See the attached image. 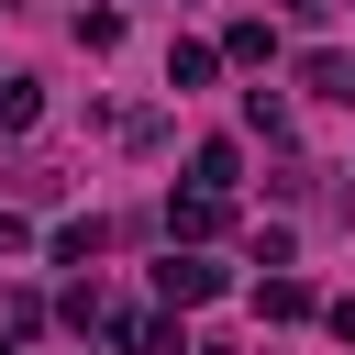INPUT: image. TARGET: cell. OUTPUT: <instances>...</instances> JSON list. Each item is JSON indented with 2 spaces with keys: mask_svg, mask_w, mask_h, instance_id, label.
Segmentation results:
<instances>
[{
  "mask_svg": "<svg viewBox=\"0 0 355 355\" xmlns=\"http://www.w3.org/2000/svg\"><path fill=\"white\" fill-rule=\"evenodd\" d=\"M233 178H244V155H233V144L211 133V144L189 155V189H211V200H233Z\"/></svg>",
  "mask_w": 355,
  "mask_h": 355,
  "instance_id": "6",
  "label": "cell"
},
{
  "mask_svg": "<svg viewBox=\"0 0 355 355\" xmlns=\"http://www.w3.org/2000/svg\"><path fill=\"white\" fill-rule=\"evenodd\" d=\"M222 222H233V200H211V189H189V200H166V233H178V244H211Z\"/></svg>",
  "mask_w": 355,
  "mask_h": 355,
  "instance_id": "2",
  "label": "cell"
},
{
  "mask_svg": "<svg viewBox=\"0 0 355 355\" xmlns=\"http://www.w3.org/2000/svg\"><path fill=\"white\" fill-rule=\"evenodd\" d=\"M300 89H311V100H355V55L311 44V55H300Z\"/></svg>",
  "mask_w": 355,
  "mask_h": 355,
  "instance_id": "4",
  "label": "cell"
},
{
  "mask_svg": "<svg viewBox=\"0 0 355 355\" xmlns=\"http://www.w3.org/2000/svg\"><path fill=\"white\" fill-rule=\"evenodd\" d=\"M189 355H222V344H189Z\"/></svg>",
  "mask_w": 355,
  "mask_h": 355,
  "instance_id": "14",
  "label": "cell"
},
{
  "mask_svg": "<svg viewBox=\"0 0 355 355\" xmlns=\"http://www.w3.org/2000/svg\"><path fill=\"white\" fill-rule=\"evenodd\" d=\"M222 288H233V277H222L200 244H166V266H155V300H166V311H200V300H222Z\"/></svg>",
  "mask_w": 355,
  "mask_h": 355,
  "instance_id": "1",
  "label": "cell"
},
{
  "mask_svg": "<svg viewBox=\"0 0 355 355\" xmlns=\"http://www.w3.org/2000/svg\"><path fill=\"white\" fill-rule=\"evenodd\" d=\"M22 244H33V222H22V211H0V255H22Z\"/></svg>",
  "mask_w": 355,
  "mask_h": 355,
  "instance_id": "12",
  "label": "cell"
},
{
  "mask_svg": "<svg viewBox=\"0 0 355 355\" xmlns=\"http://www.w3.org/2000/svg\"><path fill=\"white\" fill-rule=\"evenodd\" d=\"M44 122V89L33 78H0V133H33Z\"/></svg>",
  "mask_w": 355,
  "mask_h": 355,
  "instance_id": "8",
  "label": "cell"
},
{
  "mask_svg": "<svg viewBox=\"0 0 355 355\" xmlns=\"http://www.w3.org/2000/svg\"><path fill=\"white\" fill-rule=\"evenodd\" d=\"M255 311H266V322H300V311H311V288H300V277H266V288H255Z\"/></svg>",
  "mask_w": 355,
  "mask_h": 355,
  "instance_id": "9",
  "label": "cell"
},
{
  "mask_svg": "<svg viewBox=\"0 0 355 355\" xmlns=\"http://www.w3.org/2000/svg\"><path fill=\"white\" fill-rule=\"evenodd\" d=\"M244 122H255V133L277 144V133H288V100H277V89H244Z\"/></svg>",
  "mask_w": 355,
  "mask_h": 355,
  "instance_id": "10",
  "label": "cell"
},
{
  "mask_svg": "<svg viewBox=\"0 0 355 355\" xmlns=\"http://www.w3.org/2000/svg\"><path fill=\"white\" fill-rule=\"evenodd\" d=\"M89 244H100V222H55V233H44V255H55V266H78Z\"/></svg>",
  "mask_w": 355,
  "mask_h": 355,
  "instance_id": "11",
  "label": "cell"
},
{
  "mask_svg": "<svg viewBox=\"0 0 355 355\" xmlns=\"http://www.w3.org/2000/svg\"><path fill=\"white\" fill-rule=\"evenodd\" d=\"M277 11H300V22H311V11H322V0H277Z\"/></svg>",
  "mask_w": 355,
  "mask_h": 355,
  "instance_id": "13",
  "label": "cell"
},
{
  "mask_svg": "<svg viewBox=\"0 0 355 355\" xmlns=\"http://www.w3.org/2000/svg\"><path fill=\"white\" fill-rule=\"evenodd\" d=\"M222 78V44H166V89L189 100V89H211Z\"/></svg>",
  "mask_w": 355,
  "mask_h": 355,
  "instance_id": "5",
  "label": "cell"
},
{
  "mask_svg": "<svg viewBox=\"0 0 355 355\" xmlns=\"http://www.w3.org/2000/svg\"><path fill=\"white\" fill-rule=\"evenodd\" d=\"M222 55H233V67H266V55H277V22H255V11H244V22L222 33Z\"/></svg>",
  "mask_w": 355,
  "mask_h": 355,
  "instance_id": "7",
  "label": "cell"
},
{
  "mask_svg": "<svg viewBox=\"0 0 355 355\" xmlns=\"http://www.w3.org/2000/svg\"><path fill=\"white\" fill-rule=\"evenodd\" d=\"M111 344H122V355H189L178 322H155V311H111Z\"/></svg>",
  "mask_w": 355,
  "mask_h": 355,
  "instance_id": "3",
  "label": "cell"
}]
</instances>
